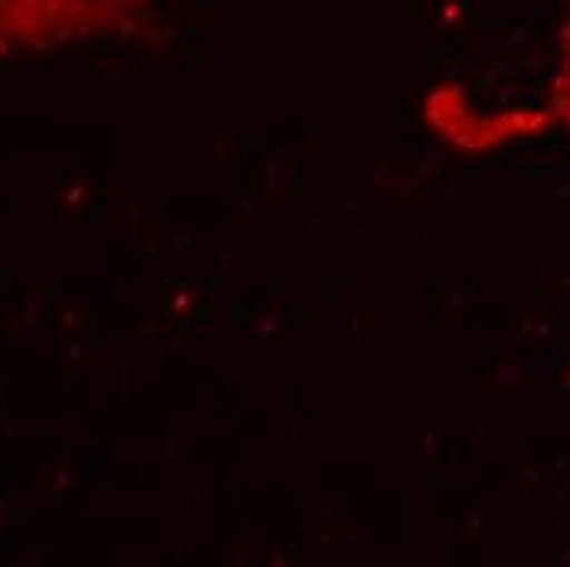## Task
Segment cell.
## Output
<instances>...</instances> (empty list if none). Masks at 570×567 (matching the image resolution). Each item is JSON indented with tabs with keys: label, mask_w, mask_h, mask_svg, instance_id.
Masks as SVG:
<instances>
[{
	"label": "cell",
	"mask_w": 570,
	"mask_h": 567,
	"mask_svg": "<svg viewBox=\"0 0 570 567\" xmlns=\"http://www.w3.org/2000/svg\"><path fill=\"white\" fill-rule=\"evenodd\" d=\"M554 106L570 128V20L561 43V72H558V89H554Z\"/></svg>",
	"instance_id": "2"
},
{
	"label": "cell",
	"mask_w": 570,
	"mask_h": 567,
	"mask_svg": "<svg viewBox=\"0 0 570 567\" xmlns=\"http://www.w3.org/2000/svg\"><path fill=\"white\" fill-rule=\"evenodd\" d=\"M131 7L135 0H0V57L109 30Z\"/></svg>",
	"instance_id": "1"
}]
</instances>
